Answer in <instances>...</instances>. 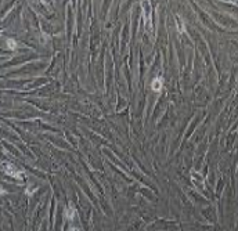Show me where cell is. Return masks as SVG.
<instances>
[{"label": "cell", "mask_w": 238, "mask_h": 231, "mask_svg": "<svg viewBox=\"0 0 238 231\" xmlns=\"http://www.w3.org/2000/svg\"><path fill=\"white\" fill-rule=\"evenodd\" d=\"M162 86H163V82H162V79H161V78L154 79L152 83H151V87H152L154 92H159V90L162 89Z\"/></svg>", "instance_id": "cell-2"}, {"label": "cell", "mask_w": 238, "mask_h": 231, "mask_svg": "<svg viewBox=\"0 0 238 231\" xmlns=\"http://www.w3.org/2000/svg\"><path fill=\"white\" fill-rule=\"evenodd\" d=\"M65 216H66V217H68L69 220H73V217H75V216H76L75 209H73L72 206H69V208L65 211Z\"/></svg>", "instance_id": "cell-3"}, {"label": "cell", "mask_w": 238, "mask_h": 231, "mask_svg": "<svg viewBox=\"0 0 238 231\" xmlns=\"http://www.w3.org/2000/svg\"><path fill=\"white\" fill-rule=\"evenodd\" d=\"M4 169H6L7 174H10V176H13V177H22V172H20L18 169H15L11 163H7V165L4 166Z\"/></svg>", "instance_id": "cell-1"}, {"label": "cell", "mask_w": 238, "mask_h": 231, "mask_svg": "<svg viewBox=\"0 0 238 231\" xmlns=\"http://www.w3.org/2000/svg\"><path fill=\"white\" fill-rule=\"evenodd\" d=\"M7 46H8V48H11V50H14V48L17 47V44H15V40H13V39H8V40H7Z\"/></svg>", "instance_id": "cell-4"}]
</instances>
